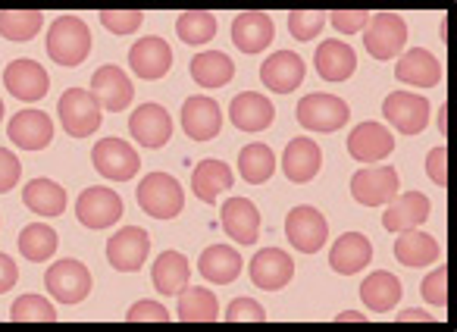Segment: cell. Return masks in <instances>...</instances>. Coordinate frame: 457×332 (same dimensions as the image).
Masks as SVG:
<instances>
[{"mask_svg": "<svg viewBox=\"0 0 457 332\" xmlns=\"http://www.w3.org/2000/svg\"><path fill=\"white\" fill-rule=\"evenodd\" d=\"M129 132L147 151H157L172 138V116L160 104H141L132 116H129Z\"/></svg>", "mask_w": 457, "mask_h": 332, "instance_id": "obj_14", "label": "cell"}, {"mask_svg": "<svg viewBox=\"0 0 457 332\" xmlns=\"http://www.w3.org/2000/svg\"><path fill=\"white\" fill-rule=\"evenodd\" d=\"M432 320H436V317H429L426 311H417V307L398 313V323H432Z\"/></svg>", "mask_w": 457, "mask_h": 332, "instance_id": "obj_52", "label": "cell"}, {"mask_svg": "<svg viewBox=\"0 0 457 332\" xmlns=\"http://www.w3.org/2000/svg\"><path fill=\"white\" fill-rule=\"evenodd\" d=\"M382 116L398 129L401 135H420L432 120V107L423 95L413 91H392L382 101Z\"/></svg>", "mask_w": 457, "mask_h": 332, "instance_id": "obj_7", "label": "cell"}, {"mask_svg": "<svg viewBox=\"0 0 457 332\" xmlns=\"http://www.w3.org/2000/svg\"><path fill=\"white\" fill-rule=\"evenodd\" d=\"M22 176V166H20V157L7 147H0V195H7L16 188Z\"/></svg>", "mask_w": 457, "mask_h": 332, "instance_id": "obj_49", "label": "cell"}, {"mask_svg": "<svg viewBox=\"0 0 457 332\" xmlns=\"http://www.w3.org/2000/svg\"><path fill=\"white\" fill-rule=\"evenodd\" d=\"M370 261H373V245H370V238L361 236V232H345L329 251V267L336 270L338 276L361 273L363 267H370Z\"/></svg>", "mask_w": 457, "mask_h": 332, "instance_id": "obj_28", "label": "cell"}, {"mask_svg": "<svg viewBox=\"0 0 457 332\" xmlns=\"http://www.w3.org/2000/svg\"><path fill=\"white\" fill-rule=\"evenodd\" d=\"M4 85L13 97L20 101H41L51 88V76L41 63L35 60H13V63L4 70Z\"/></svg>", "mask_w": 457, "mask_h": 332, "instance_id": "obj_21", "label": "cell"}, {"mask_svg": "<svg viewBox=\"0 0 457 332\" xmlns=\"http://www.w3.org/2000/svg\"><path fill=\"white\" fill-rule=\"evenodd\" d=\"M395 151V135L382 122H361L348 135V154L357 163H379Z\"/></svg>", "mask_w": 457, "mask_h": 332, "instance_id": "obj_23", "label": "cell"}, {"mask_svg": "<svg viewBox=\"0 0 457 332\" xmlns=\"http://www.w3.org/2000/svg\"><path fill=\"white\" fill-rule=\"evenodd\" d=\"M138 207L154 220H172L182 213L185 192L170 173H147L138 182Z\"/></svg>", "mask_w": 457, "mask_h": 332, "instance_id": "obj_2", "label": "cell"}, {"mask_svg": "<svg viewBox=\"0 0 457 332\" xmlns=\"http://www.w3.org/2000/svg\"><path fill=\"white\" fill-rule=\"evenodd\" d=\"M191 79H195L201 88H222V85L232 82L236 76V63L220 51H204L191 60Z\"/></svg>", "mask_w": 457, "mask_h": 332, "instance_id": "obj_36", "label": "cell"}, {"mask_svg": "<svg viewBox=\"0 0 457 332\" xmlns=\"http://www.w3.org/2000/svg\"><path fill=\"white\" fill-rule=\"evenodd\" d=\"M429 198L423 192H404V195H395L388 201L386 213H382V226L388 232H407V229H420V226L429 220Z\"/></svg>", "mask_w": 457, "mask_h": 332, "instance_id": "obj_24", "label": "cell"}, {"mask_svg": "<svg viewBox=\"0 0 457 332\" xmlns=\"http://www.w3.org/2000/svg\"><path fill=\"white\" fill-rule=\"evenodd\" d=\"M295 276V261L288 251L282 248H263L251 261V282L263 292H279L292 282Z\"/></svg>", "mask_w": 457, "mask_h": 332, "instance_id": "obj_16", "label": "cell"}, {"mask_svg": "<svg viewBox=\"0 0 457 332\" xmlns=\"http://www.w3.org/2000/svg\"><path fill=\"white\" fill-rule=\"evenodd\" d=\"M222 232L238 245H254L261 236V211L248 198H228L220 213Z\"/></svg>", "mask_w": 457, "mask_h": 332, "instance_id": "obj_19", "label": "cell"}, {"mask_svg": "<svg viewBox=\"0 0 457 332\" xmlns=\"http://www.w3.org/2000/svg\"><path fill=\"white\" fill-rule=\"evenodd\" d=\"M298 122L311 132H338V129L348 122L351 107L336 95H307L298 101L295 110Z\"/></svg>", "mask_w": 457, "mask_h": 332, "instance_id": "obj_8", "label": "cell"}, {"mask_svg": "<svg viewBox=\"0 0 457 332\" xmlns=\"http://www.w3.org/2000/svg\"><path fill=\"white\" fill-rule=\"evenodd\" d=\"M176 35L179 41H185L188 47H201L207 41H213L216 35V16L207 10H188L176 20Z\"/></svg>", "mask_w": 457, "mask_h": 332, "instance_id": "obj_41", "label": "cell"}, {"mask_svg": "<svg viewBox=\"0 0 457 332\" xmlns=\"http://www.w3.org/2000/svg\"><path fill=\"white\" fill-rule=\"evenodd\" d=\"M45 26V13L41 10H4L0 13V35L13 45H22V41H32L35 35Z\"/></svg>", "mask_w": 457, "mask_h": 332, "instance_id": "obj_40", "label": "cell"}, {"mask_svg": "<svg viewBox=\"0 0 457 332\" xmlns=\"http://www.w3.org/2000/svg\"><path fill=\"white\" fill-rule=\"evenodd\" d=\"M91 97L97 101L101 110H110V113H122V110L132 104L135 88L132 79L120 70V66H101V70L91 76Z\"/></svg>", "mask_w": 457, "mask_h": 332, "instance_id": "obj_13", "label": "cell"}, {"mask_svg": "<svg viewBox=\"0 0 457 332\" xmlns=\"http://www.w3.org/2000/svg\"><path fill=\"white\" fill-rule=\"evenodd\" d=\"M0 120H4V101H0Z\"/></svg>", "mask_w": 457, "mask_h": 332, "instance_id": "obj_56", "label": "cell"}, {"mask_svg": "<svg viewBox=\"0 0 457 332\" xmlns=\"http://www.w3.org/2000/svg\"><path fill=\"white\" fill-rule=\"evenodd\" d=\"M395 79L413 85V88H436L442 82V63H438L436 54L423 51V47H411L404 57H398Z\"/></svg>", "mask_w": 457, "mask_h": 332, "instance_id": "obj_26", "label": "cell"}, {"mask_svg": "<svg viewBox=\"0 0 457 332\" xmlns=\"http://www.w3.org/2000/svg\"><path fill=\"white\" fill-rule=\"evenodd\" d=\"M438 242L423 229H407V232H398V242H395V257H398L401 267H411V270H420V267H429V263L438 261Z\"/></svg>", "mask_w": 457, "mask_h": 332, "instance_id": "obj_32", "label": "cell"}, {"mask_svg": "<svg viewBox=\"0 0 457 332\" xmlns=\"http://www.w3.org/2000/svg\"><path fill=\"white\" fill-rule=\"evenodd\" d=\"M91 51V29L79 16H57L47 29V57L57 66H79Z\"/></svg>", "mask_w": 457, "mask_h": 332, "instance_id": "obj_1", "label": "cell"}, {"mask_svg": "<svg viewBox=\"0 0 457 332\" xmlns=\"http://www.w3.org/2000/svg\"><path fill=\"white\" fill-rule=\"evenodd\" d=\"M122 211L126 207H122L120 195L113 188H101V186L85 188L76 201V217L85 229H107V226H113L122 217Z\"/></svg>", "mask_w": 457, "mask_h": 332, "instance_id": "obj_11", "label": "cell"}, {"mask_svg": "<svg viewBox=\"0 0 457 332\" xmlns=\"http://www.w3.org/2000/svg\"><path fill=\"white\" fill-rule=\"evenodd\" d=\"M423 301H429L432 307H445L448 304V267H436L420 286Z\"/></svg>", "mask_w": 457, "mask_h": 332, "instance_id": "obj_46", "label": "cell"}, {"mask_svg": "<svg viewBox=\"0 0 457 332\" xmlns=\"http://www.w3.org/2000/svg\"><path fill=\"white\" fill-rule=\"evenodd\" d=\"M16 279H20V267L13 263V257L0 251V295L10 292L16 286Z\"/></svg>", "mask_w": 457, "mask_h": 332, "instance_id": "obj_51", "label": "cell"}, {"mask_svg": "<svg viewBox=\"0 0 457 332\" xmlns=\"http://www.w3.org/2000/svg\"><path fill=\"white\" fill-rule=\"evenodd\" d=\"M329 16V22L338 29L342 35H354V32H363L367 29V22H370V10H332V13H326Z\"/></svg>", "mask_w": 457, "mask_h": 332, "instance_id": "obj_47", "label": "cell"}, {"mask_svg": "<svg viewBox=\"0 0 457 332\" xmlns=\"http://www.w3.org/2000/svg\"><path fill=\"white\" fill-rule=\"evenodd\" d=\"M57 116H60V122H63L66 135H72V138H91L104 122L97 101L91 97V91H82V88H70L60 97Z\"/></svg>", "mask_w": 457, "mask_h": 332, "instance_id": "obj_3", "label": "cell"}, {"mask_svg": "<svg viewBox=\"0 0 457 332\" xmlns=\"http://www.w3.org/2000/svg\"><path fill=\"white\" fill-rule=\"evenodd\" d=\"M226 323H263L267 320V311H263L261 301L254 298H236L226 307Z\"/></svg>", "mask_w": 457, "mask_h": 332, "instance_id": "obj_45", "label": "cell"}, {"mask_svg": "<svg viewBox=\"0 0 457 332\" xmlns=\"http://www.w3.org/2000/svg\"><path fill=\"white\" fill-rule=\"evenodd\" d=\"M276 38L273 16L261 13V10H248L238 13L232 22V41L242 54H261L263 47H270V41Z\"/></svg>", "mask_w": 457, "mask_h": 332, "instance_id": "obj_25", "label": "cell"}, {"mask_svg": "<svg viewBox=\"0 0 457 332\" xmlns=\"http://www.w3.org/2000/svg\"><path fill=\"white\" fill-rule=\"evenodd\" d=\"M442 41H445V45H448V16H445V20H442Z\"/></svg>", "mask_w": 457, "mask_h": 332, "instance_id": "obj_55", "label": "cell"}, {"mask_svg": "<svg viewBox=\"0 0 457 332\" xmlns=\"http://www.w3.org/2000/svg\"><path fill=\"white\" fill-rule=\"evenodd\" d=\"M228 120H232L236 129H242V132H263V129L273 126L276 107L270 97L257 95V91H242V95H236L232 104H228Z\"/></svg>", "mask_w": 457, "mask_h": 332, "instance_id": "obj_22", "label": "cell"}, {"mask_svg": "<svg viewBox=\"0 0 457 332\" xmlns=\"http://www.w3.org/2000/svg\"><path fill=\"white\" fill-rule=\"evenodd\" d=\"M363 45H367L370 57L376 60H395L407 45V22L398 13H376L370 16L367 29H363Z\"/></svg>", "mask_w": 457, "mask_h": 332, "instance_id": "obj_5", "label": "cell"}, {"mask_svg": "<svg viewBox=\"0 0 457 332\" xmlns=\"http://www.w3.org/2000/svg\"><path fill=\"white\" fill-rule=\"evenodd\" d=\"M182 129L191 141H213L222 129L220 104L207 95H195L182 104Z\"/></svg>", "mask_w": 457, "mask_h": 332, "instance_id": "obj_18", "label": "cell"}, {"mask_svg": "<svg viewBox=\"0 0 457 332\" xmlns=\"http://www.w3.org/2000/svg\"><path fill=\"white\" fill-rule=\"evenodd\" d=\"M7 135L22 151H45L54 141V120L47 113H41V110H20L10 120Z\"/></svg>", "mask_w": 457, "mask_h": 332, "instance_id": "obj_20", "label": "cell"}, {"mask_svg": "<svg viewBox=\"0 0 457 332\" xmlns=\"http://www.w3.org/2000/svg\"><path fill=\"white\" fill-rule=\"evenodd\" d=\"M313 66H317L320 79L326 82H345L354 76L357 70V54L345 41H323L313 54Z\"/></svg>", "mask_w": 457, "mask_h": 332, "instance_id": "obj_29", "label": "cell"}, {"mask_svg": "<svg viewBox=\"0 0 457 332\" xmlns=\"http://www.w3.org/2000/svg\"><path fill=\"white\" fill-rule=\"evenodd\" d=\"M438 132H442V138H448V104H442V110H438Z\"/></svg>", "mask_w": 457, "mask_h": 332, "instance_id": "obj_53", "label": "cell"}, {"mask_svg": "<svg viewBox=\"0 0 457 332\" xmlns=\"http://www.w3.org/2000/svg\"><path fill=\"white\" fill-rule=\"evenodd\" d=\"M16 245H20V251H22V257H26V261L47 263L54 254H57L60 236L47 223H29L26 229L20 232Z\"/></svg>", "mask_w": 457, "mask_h": 332, "instance_id": "obj_38", "label": "cell"}, {"mask_svg": "<svg viewBox=\"0 0 457 332\" xmlns=\"http://www.w3.org/2000/svg\"><path fill=\"white\" fill-rule=\"evenodd\" d=\"M129 66L138 79H163L172 70V47L166 45L160 35H147V38L135 41L132 51H129Z\"/></svg>", "mask_w": 457, "mask_h": 332, "instance_id": "obj_17", "label": "cell"}, {"mask_svg": "<svg viewBox=\"0 0 457 332\" xmlns=\"http://www.w3.org/2000/svg\"><path fill=\"white\" fill-rule=\"evenodd\" d=\"M170 311L160 301H138L126 313V323H170Z\"/></svg>", "mask_w": 457, "mask_h": 332, "instance_id": "obj_48", "label": "cell"}, {"mask_svg": "<svg viewBox=\"0 0 457 332\" xmlns=\"http://www.w3.org/2000/svg\"><path fill=\"white\" fill-rule=\"evenodd\" d=\"M101 26L113 35H132L141 29L145 22V13L141 10H101Z\"/></svg>", "mask_w": 457, "mask_h": 332, "instance_id": "obj_44", "label": "cell"}, {"mask_svg": "<svg viewBox=\"0 0 457 332\" xmlns=\"http://www.w3.org/2000/svg\"><path fill=\"white\" fill-rule=\"evenodd\" d=\"M45 288L51 292V298H57L60 304H82L91 292V273L82 261H57L54 267H47L45 273Z\"/></svg>", "mask_w": 457, "mask_h": 332, "instance_id": "obj_4", "label": "cell"}, {"mask_svg": "<svg viewBox=\"0 0 457 332\" xmlns=\"http://www.w3.org/2000/svg\"><path fill=\"white\" fill-rule=\"evenodd\" d=\"M286 236L301 254H317L329 238V220L317 207H295L286 217Z\"/></svg>", "mask_w": 457, "mask_h": 332, "instance_id": "obj_10", "label": "cell"}, {"mask_svg": "<svg viewBox=\"0 0 457 332\" xmlns=\"http://www.w3.org/2000/svg\"><path fill=\"white\" fill-rule=\"evenodd\" d=\"M404 295V286L398 282V276H392L388 270H376L373 276H367L361 286V298L363 304L370 307L373 313H388L395 311V304Z\"/></svg>", "mask_w": 457, "mask_h": 332, "instance_id": "obj_33", "label": "cell"}, {"mask_svg": "<svg viewBox=\"0 0 457 332\" xmlns=\"http://www.w3.org/2000/svg\"><path fill=\"white\" fill-rule=\"evenodd\" d=\"M176 313L182 323H213V320H220V301H216V295L207 292V288L185 286L182 292H179Z\"/></svg>", "mask_w": 457, "mask_h": 332, "instance_id": "obj_37", "label": "cell"}, {"mask_svg": "<svg viewBox=\"0 0 457 332\" xmlns=\"http://www.w3.org/2000/svg\"><path fill=\"white\" fill-rule=\"evenodd\" d=\"M22 204L29 207V211L35 213V217H63L66 204H70V198H66V192L57 186V182L51 179H32L26 188H22Z\"/></svg>", "mask_w": 457, "mask_h": 332, "instance_id": "obj_34", "label": "cell"}, {"mask_svg": "<svg viewBox=\"0 0 457 332\" xmlns=\"http://www.w3.org/2000/svg\"><path fill=\"white\" fill-rule=\"evenodd\" d=\"M238 173H242V179L251 182V186H263V182H270L276 173L273 147L261 145V141H257V145L242 147V154H238Z\"/></svg>", "mask_w": 457, "mask_h": 332, "instance_id": "obj_39", "label": "cell"}, {"mask_svg": "<svg viewBox=\"0 0 457 332\" xmlns=\"http://www.w3.org/2000/svg\"><path fill=\"white\" fill-rule=\"evenodd\" d=\"M151 279H154V288H157L160 295H179L191 279L188 257L179 254V251H163V254L154 261Z\"/></svg>", "mask_w": 457, "mask_h": 332, "instance_id": "obj_35", "label": "cell"}, {"mask_svg": "<svg viewBox=\"0 0 457 332\" xmlns=\"http://www.w3.org/2000/svg\"><path fill=\"white\" fill-rule=\"evenodd\" d=\"M326 26V16L320 10H292L288 13V32L295 41H313Z\"/></svg>", "mask_w": 457, "mask_h": 332, "instance_id": "obj_43", "label": "cell"}, {"mask_svg": "<svg viewBox=\"0 0 457 332\" xmlns=\"http://www.w3.org/2000/svg\"><path fill=\"white\" fill-rule=\"evenodd\" d=\"M242 254H238L232 245H210L207 251L201 254L197 261V270H201L204 279L216 282V286H228V282H236L242 276Z\"/></svg>", "mask_w": 457, "mask_h": 332, "instance_id": "obj_31", "label": "cell"}, {"mask_svg": "<svg viewBox=\"0 0 457 332\" xmlns=\"http://www.w3.org/2000/svg\"><path fill=\"white\" fill-rule=\"evenodd\" d=\"M91 163H95V170L101 176H107V179L113 182H126L132 179L135 173H138V154H135V147L129 145V141L122 138H104L95 145V151H91Z\"/></svg>", "mask_w": 457, "mask_h": 332, "instance_id": "obj_12", "label": "cell"}, {"mask_svg": "<svg viewBox=\"0 0 457 332\" xmlns=\"http://www.w3.org/2000/svg\"><path fill=\"white\" fill-rule=\"evenodd\" d=\"M10 320L13 323H54L57 320V311L47 298L41 295H22V298L13 301L10 307Z\"/></svg>", "mask_w": 457, "mask_h": 332, "instance_id": "obj_42", "label": "cell"}, {"mask_svg": "<svg viewBox=\"0 0 457 332\" xmlns=\"http://www.w3.org/2000/svg\"><path fill=\"white\" fill-rule=\"evenodd\" d=\"M304 76H307V66L295 51H276L273 57H267L261 66L263 88L273 91V95H292V91L304 82Z\"/></svg>", "mask_w": 457, "mask_h": 332, "instance_id": "obj_15", "label": "cell"}, {"mask_svg": "<svg viewBox=\"0 0 457 332\" xmlns=\"http://www.w3.org/2000/svg\"><path fill=\"white\" fill-rule=\"evenodd\" d=\"M398 170L395 166H363L351 176V198L363 207H379L398 195Z\"/></svg>", "mask_w": 457, "mask_h": 332, "instance_id": "obj_6", "label": "cell"}, {"mask_svg": "<svg viewBox=\"0 0 457 332\" xmlns=\"http://www.w3.org/2000/svg\"><path fill=\"white\" fill-rule=\"evenodd\" d=\"M320 166H323V151H320L317 141L311 138L288 141L286 154H282V173L288 176V182L304 186V182H311L320 173Z\"/></svg>", "mask_w": 457, "mask_h": 332, "instance_id": "obj_27", "label": "cell"}, {"mask_svg": "<svg viewBox=\"0 0 457 332\" xmlns=\"http://www.w3.org/2000/svg\"><path fill=\"white\" fill-rule=\"evenodd\" d=\"M236 182L232 170H228L222 160L216 157H207L195 166V173H191V192L204 201V204H216L220 201V192H228Z\"/></svg>", "mask_w": 457, "mask_h": 332, "instance_id": "obj_30", "label": "cell"}, {"mask_svg": "<svg viewBox=\"0 0 457 332\" xmlns=\"http://www.w3.org/2000/svg\"><path fill=\"white\" fill-rule=\"evenodd\" d=\"M336 320H338V323H363L367 317H361L357 311H345V313H338Z\"/></svg>", "mask_w": 457, "mask_h": 332, "instance_id": "obj_54", "label": "cell"}, {"mask_svg": "<svg viewBox=\"0 0 457 332\" xmlns=\"http://www.w3.org/2000/svg\"><path fill=\"white\" fill-rule=\"evenodd\" d=\"M426 176L438 188H448V147H432L426 154Z\"/></svg>", "mask_w": 457, "mask_h": 332, "instance_id": "obj_50", "label": "cell"}, {"mask_svg": "<svg viewBox=\"0 0 457 332\" xmlns=\"http://www.w3.org/2000/svg\"><path fill=\"white\" fill-rule=\"evenodd\" d=\"M151 254V236L141 226H122L107 242V261L120 273H138Z\"/></svg>", "mask_w": 457, "mask_h": 332, "instance_id": "obj_9", "label": "cell"}]
</instances>
